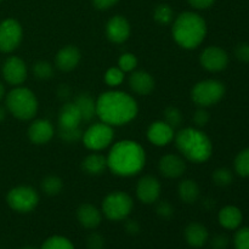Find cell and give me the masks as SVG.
Returning a JSON list of instances; mask_svg holds the SVG:
<instances>
[{"mask_svg":"<svg viewBox=\"0 0 249 249\" xmlns=\"http://www.w3.org/2000/svg\"><path fill=\"white\" fill-rule=\"evenodd\" d=\"M139 112L138 102L131 95L119 90L102 92L96 100V116L111 126L130 123Z\"/></svg>","mask_w":249,"mask_h":249,"instance_id":"obj_1","label":"cell"},{"mask_svg":"<svg viewBox=\"0 0 249 249\" xmlns=\"http://www.w3.org/2000/svg\"><path fill=\"white\" fill-rule=\"evenodd\" d=\"M107 168L117 177L129 178L139 174L146 164V153L142 146L133 140H122L109 150Z\"/></svg>","mask_w":249,"mask_h":249,"instance_id":"obj_2","label":"cell"},{"mask_svg":"<svg viewBox=\"0 0 249 249\" xmlns=\"http://www.w3.org/2000/svg\"><path fill=\"white\" fill-rule=\"evenodd\" d=\"M175 43L182 49L194 50L203 43L207 36V23L195 12H182L174 19L172 28Z\"/></svg>","mask_w":249,"mask_h":249,"instance_id":"obj_3","label":"cell"},{"mask_svg":"<svg viewBox=\"0 0 249 249\" xmlns=\"http://www.w3.org/2000/svg\"><path fill=\"white\" fill-rule=\"evenodd\" d=\"M179 152L192 163H204L213 153V143L206 133L197 128H184L174 136Z\"/></svg>","mask_w":249,"mask_h":249,"instance_id":"obj_4","label":"cell"},{"mask_svg":"<svg viewBox=\"0 0 249 249\" xmlns=\"http://www.w3.org/2000/svg\"><path fill=\"white\" fill-rule=\"evenodd\" d=\"M6 108L15 118L29 121L38 112V100L32 90L23 87H16L6 95Z\"/></svg>","mask_w":249,"mask_h":249,"instance_id":"obj_5","label":"cell"},{"mask_svg":"<svg viewBox=\"0 0 249 249\" xmlns=\"http://www.w3.org/2000/svg\"><path fill=\"white\" fill-rule=\"evenodd\" d=\"M134 202L128 194L123 191H114L107 195L102 201V214L108 220H125L133 212Z\"/></svg>","mask_w":249,"mask_h":249,"instance_id":"obj_6","label":"cell"},{"mask_svg":"<svg viewBox=\"0 0 249 249\" xmlns=\"http://www.w3.org/2000/svg\"><path fill=\"white\" fill-rule=\"evenodd\" d=\"M225 85L216 79H206L197 83L191 90V99L197 106L209 107L218 104L225 95Z\"/></svg>","mask_w":249,"mask_h":249,"instance_id":"obj_7","label":"cell"},{"mask_svg":"<svg viewBox=\"0 0 249 249\" xmlns=\"http://www.w3.org/2000/svg\"><path fill=\"white\" fill-rule=\"evenodd\" d=\"M6 202L17 213H29L39 203V195L32 186H16L7 192Z\"/></svg>","mask_w":249,"mask_h":249,"instance_id":"obj_8","label":"cell"},{"mask_svg":"<svg viewBox=\"0 0 249 249\" xmlns=\"http://www.w3.org/2000/svg\"><path fill=\"white\" fill-rule=\"evenodd\" d=\"M114 138L113 128L104 122H99L83 133L82 141L85 147L90 151H102L108 147Z\"/></svg>","mask_w":249,"mask_h":249,"instance_id":"obj_9","label":"cell"},{"mask_svg":"<svg viewBox=\"0 0 249 249\" xmlns=\"http://www.w3.org/2000/svg\"><path fill=\"white\" fill-rule=\"evenodd\" d=\"M23 38V31L18 21L6 18L0 22V53H9L16 50Z\"/></svg>","mask_w":249,"mask_h":249,"instance_id":"obj_10","label":"cell"},{"mask_svg":"<svg viewBox=\"0 0 249 249\" xmlns=\"http://www.w3.org/2000/svg\"><path fill=\"white\" fill-rule=\"evenodd\" d=\"M202 67L208 72H221L229 65V55L224 49L219 46H208L202 51L199 56Z\"/></svg>","mask_w":249,"mask_h":249,"instance_id":"obj_11","label":"cell"},{"mask_svg":"<svg viewBox=\"0 0 249 249\" xmlns=\"http://www.w3.org/2000/svg\"><path fill=\"white\" fill-rule=\"evenodd\" d=\"M1 72L5 82L14 87L23 84L27 79L26 63L17 56H10L5 60V62L2 63Z\"/></svg>","mask_w":249,"mask_h":249,"instance_id":"obj_12","label":"cell"},{"mask_svg":"<svg viewBox=\"0 0 249 249\" xmlns=\"http://www.w3.org/2000/svg\"><path fill=\"white\" fill-rule=\"evenodd\" d=\"M160 182L153 175H145L136 185V197L143 204H153L160 196Z\"/></svg>","mask_w":249,"mask_h":249,"instance_id":"obj_13","label":"cell"},{"mask_svg":"<svg viewBox=\"0 0 249 249\" xmlns=\"http://www.w3.org/2000/svg\"><path fill=\"white\" fill-rule=\"evenodd\" d=\"M130 24L124 16L117 15L108 19L106 24V36L114 44H123L130 36Z\"/></svg>","mask_w":249,"mask_h":249,"instance_id":"obj_14","label":"cell"},{"mask_svg":"<svg viewBox=\"0 0 249 249\" xmlns=\"http://www.w3.org/2000/svg\"><path fill=\"white\" fill-rule=\"evenodd\" d=\"M174 128L164 121H156L147 129V139L151 143L158 147L167 146L174 140Z\"/></svg>","mask_w":249,"mask_h":249,"instance_id":"obj_15","label":"cell"},{"mask_svg":"<svg viewBox=\"0 0 249 249\" xmlns=\"http://www.w3.org/2000/svg\"><path fill=\"white\" fill-rule=\"evenodd\" d=\"M158 169L163 177L168 179H178L184 175L186 170V163L180 156L169 153L160 158L158 163Z\"/></svg>","mask_w":249,"mask_h":249,"instance_id":"obj_16","label":"cell"},{"mask_svg":"<svg viewBox=\"0 0 249 249\" xmlns=\"http://www.w3.org/2000/svg\"><path fill=\"white\" fill-rule=\"evenodd\" d=\"M27 134L31 142H33L34 145H44L53 138L55 129L48 119H36L31 123Z\"/></svg>","mask_w":249,"mask_h":249,"instance_id":"obj_17","label":"cell"},{"mask_svg":"<svg viewBox=\"0 0 249 249\" xmlns=\"http://www.w3.org/2000/svg\"><path fill=\"white\" fill-rule=\"evenodd\" d=\"M82 53L74 45H67L60 49L55 58L56 67L62 72H71L79 65Z\"/></svg>","mask_w":249,"mask_h":249,"instance_id":"obj_18","label":"cell"},{"mask_svg":"<svg viewBox=\"0 0 249 249\" xmlns=\"http://www.w3.org/2000/svg\"><path fill=\"white\" fill-rule=\"evenodd\" d=\"M129 87L136 95L146 96L155 89V79L146 71H133L129 77Z\"/></svg>","mask_w":249,"mask_h":249,"instance_id":"obj_19","label":"cell"},{"mask_svg":"<svg viewBox=\"0 0 249 249\" xmlns=\"http://www.w3.org/2000/svg\"><path fill=\"white\" fill-rule=\"evenodd\" d=\"M77 220L88 230H95L102 221V212L90 203H83L77 209Z\"/></svg>","mask_w":249,"mask_h":249,"instance_id":"obj_20","label":"cell"},{"mask_svg":"<svg viewBox=\"0 0 249 249\" xmlns=\"http://www.w3.org/2000/svg\"><path fill=\"white\" fill-rule=\"evenodd\" d=\"M58 128L60 129H71L79 128L80 123L83 122L80 112L74 102H66L61 107L57 117Z\"/></svg>","mask_w":249,"mask_h":249,"instance_id":"obj_21","label":"cell"},{"mask_svg":"<svg viewBox=\"0 0 249 249\" xmlns=\"http://www.w3.org/2000/svg\"><path fill=\"white\" fill-rule=\"evenodd\" d=\"M185 241L192 248L201 249L208 242L209 232L201 223H190L184 231Z\"/></svg>","mask_w":249,"mask_h":249,"instance_id":"obj_22","label":"cell"},{"mask_svg":"<svg viewBox=\"0 0 249 249\" xmlns=\"http://www.w3.org/2000/svg\"><path fill=\"white\" fill-rule=\"evenodd\" d=\"M219 224L226 230H237L243 220V214L240 208L235 206H226L219 212Z\"/></svg>","mask_w":249,"mask_h":249,"instance_id":"obj_23","label":"cell"},{"mask_svg":"<svg viewBox=\"0 0 249 249\" xmlns=\"http://www.w3.org/2000/svg\"><path fill=\"white\" fill-rule=\"evenodd\" d=\"M107 168V160L105 156L100 155V153H91V155L87 156L82 162V169L83 172L87 173L88 175H101L102 173L106 170Z\"/></svg>","mask_w":249,"mask_h":249,"instance_id":"obj_24","label":"cell"},{"mask_svg":"<svg viewBox=\"0 0 249 249\" xmlns=\"http://www.w3.org/2000/svg\"><path fill=\"white\" fill-rule=\"evenodd\" d=\"M199 194L201 191H199L198 184L192 179L182 180L178 186L179 198L186 204H192L197 202V199L199 198Z\"/></svg>","mask_w":249,"mask_h":249,"instance_id":"obj_25","label":"cell"},{"mask_svg":"<svg viewBox=\"0 0 249 249\" xmlns=\"http://www.w3.org/2000/svg\"><path fill=\"white\" fill-rule=\"evenodd\" d=\"M75 106L84 122H91L96 116V101L88 94H79L74 100Z\"/></svg>","mask_w":249,"mask_h":249,"instance_id":"obj_26","label":"cell"},{"mask_svg":"<svg viewBox=\"0 0 249 249\" xmlns=\"http://www.w3.org/2000/svg\"><path fill=\"white\" fill-rule=\"evenodd\" d=\"M40 186L41 191L48 196H57L62 191L63 181L61 180V178L56 177V175H49V177L44 178Z\"/></svg>","mask_w":249,"mask_h":249,"instance_id":"obj_27","label":"cell"},{"mask_svg":"<svg viewBox=\"0 0 249 249\" xmlns=\"http://www.w3.org/2000/svg\"><path fill=\"white\" fill-rule=\"evenodd\" d=\"M153 18L158 24L162 26H168L173 22L174 18V11L172 7L167 4H160L153 11Z\"/></svg>","mask_w":249,"mask_h":249,"instance_id":"obj_28","label":"cell"},{"mask_svg":"<svg viewBox=\"0 0 249 249\" xmlns=\"http://www.w3.org/2000/svg\"><path fill=\"white\" fill-rule=\"evenodd\" d=\"M233 167L240 177L249 178V148H245L236 156Z\"/></svg>","mask_w":249,"mask_h":249,"instance_id":"obj_29","label":"cell"},{"mask_svg":"<svg viewBox=\"0 0 249 249\" xmlns=\"http://www.w3.org/2000/svg\"><path fill=\"white\" fill-rule=\"evenodd\" d=\"M34 77L40 80H46L53 78V66L48 61H38L32 67Z\"/></svg>","mask_w":249,"mask_h":249,"instance_id":"obj_30","label":"cell"},{"mask_svg":"<svg viewBox=\"0 0 249 249\" xmlns=\"http://www.w3.org/2000/svg\"><path fill=\"white\" fill-rule=\"evenodd\" d=\"M40 249H74V246L63 236H51L44 241Z\"/></svg>","mask_w":249,"mask_h":249,"instance_id":"obj_31","label":"cell"},{"mask_svg":"<svg viewBox=\"0 0 249 249\" xmlns=\"http://www.w3.org/2000/svg\"><path fill=\"white\" fill-rule=\"evenodd\" d=\"M212 179H213V182L216 186L226 187L232 184L233 173L228 168H218V169L214 170Z\"/></svg>","mask_w":249,"mask_h":249,"instance_id":"obj_32","label":"cell"},{"mask_svg":"<svg viewBox=\"0 0 249 249\" xmlns=\"http://www.w3.org/2000/svg\"><path fill=\"white\" fill-rule=\"evenodd\" d=\"M105 82L108 87H118L124 82V72L119 67H111L105 73Z\"/></svg>","mask_w":249,"mask_h":249,"instance_id":"obj_33","label":"cell"},{"mask_svg":"<svg viewBox=\"0 0 249 249\" xmlns=\"http://www.w3.org/2000/svg\"><path fill=\"white\" fill-rule=\"evenodd\" d=\"M164 118L165 123L169 124L172 128H178V126L181 125L182 123V113L179 108L174 106H169L165 108L164 111Z\"/></svg>","mask_w":249,"mask_h":249,"instance_id":"obj_34","label":"cell"},{"mask_svg":"<svg viewBox=\"0 0 249 249\" xmlns=\"http://www.w3.org/2000/svg\"><path fill=\"white\" fill-rule=\"evenodd\" d=\"M118 67L123 71L124 73L133 72L138 67V58L134 53H122L118 60Z\"/></svg>","mask_w":249,"mask_h":249,"instance_id":"obj_35","label":"cell"},{"mask_svg":"<svg viewBox=\"0 0 249 249\" xmlns=\"http://www.w3.org/2000/svg\"><path fill=\"white\" fill-rule=\"evenodd\" d=\"M58 136H60L61 140H63L65 142L73 143L82 140L83 131L80 130V128H71V129L58 128Z\"/></svg>","mask_w":249,"mask_h":249,"instance_id":"obj_36","label":"cell"},{"mask_svg":"<svg viewBox=\"0 0 249 249\" xmlns=\"http://www.w3.org/2000/svg\"><path fill=\"white\" fill-rule=\"evenodd\" d=\"M235 249H249V228H241L233 236Z\"/></svg>","mask_w":249,"mask_h":249,"instance_id":"obj_37","label":"cell"},{"mask_svg":"<svg viewBox=\"0 0 249 249\" xmlns=\"http://www.w3.org/2000/svg\"><path fill=\"white\" fill-rule=\"evenodd\" d=\"M156 213H157V215L160 216V219L168 220V219H170L174 215V208H173V206L168 201H160V203L157 204Z\"/></svg>","mask_w":249,"mask_h":249,"instance_id":"obj_38","label":"cell"},{"mask_svg":"<svg viewBox=\"0 0 249 249\" xmlns=\"http://www.w3.org/2000/svg\"><path fill=\"white\" fill-rule=\"evenodd\" d=\"M87 249H105V238L101 233L92 232L88 236Z\"/></svg>","mask_w":249,"mask_h":249,"instance_id":"obj_39","label":"cell"},{"mask_svg":"<svg viewBox=\"0 0 249 249\" xmlns=\"http://www.w3.org/2000/svg\"><path fill=\"white\" fill-rule=\"evenodd\" d=\"M230 246V238L225 233H218L211 240V247L213 249H228Z\"/></svg>","mask_w":249,"mask_h":249,"instance_id":"obj_40","label":"cell"},{"mask_svg":"<svg viewBox=\"0 0 249 249\" xmlns=\"http://www.w3.org/2000/svg\"><path fill=\"white\" fill-rule=\"evenodd\" d=\"M211 121V116H209L208 111L204 109V107H201L199 109H197L194 114V122L198 128H202V126H206L207 124Z\"/></svg>","mask_w":249,"mask_h":249,"instance_id":"obj_41","label":"cell"},{"mask_svg":"<svg viewBox=\"0 0 249 249\" xmlns=\"http://www.w3.org/2000/svg\"><path fill=\"white\" fill-rule=\"evenodd\" d=\"M235 56L237 60L241 61V62L249 63V44L248 43L238 44L235 49Z\"/></svg>","mask_w":249,"mask_h":249,"instance_id":"obj_42","label":"cell"},{"mask_svg":"<svg viewBox=\"0 0 249 249\" xmlns=\"http://www.w3.org/2000/svg\"><path fill=\"white\" fill-rule=\"evenodd\" d=\"M192 7L197 10H204L211 7L215 2V0H187Z\"/></svg>","mask_w":249,"mask_h":249,"instance_id":"obj_43","label":"cell"},{"mask_svg":"<svg viewBox=\"0 0 249 249\" xmlns=\"http://www.w3.org/2000/svg\"><path fill=\"white\" fill-rule=\"evenodd\" d=\"M119 0H92L94 6L99 10H107L116 5Z\"/></svg>","mask_w":249,"mask_h":249,"instance_id":"obj_44","label":"cell"},{"mask_svg":"<svg viewBox=\"0 0 249 249\" xmlns=\"http://www.w3.org/2000/svg\"><path fill=\"white\" fill-rule=\"evenodd\" d=\"M125 231L129 235L135 236L140 232V225L136 220H128L125 223Z\"/></svg>","mask_w":249,"mask_h":249,"instance_id":"obj_45","label":"cell"},{"mask_svg":"<svg viewBox=\"0 0 249 249\" xmlns=\"http://www.w3.org/2000/svg\"><path fill=\"white\" fill-rule=\"evenodd\" d=\"M5 118H6V109H5L2 106H0V123L4 122Z\"/></svg>","mask_w":249,"mask_h":249,"instance_id":"obj_46","label":"cell"},{"mask_svg":"<svg viewBox=\"0 0 249 249\" xmlns=\"http://www.w3.org/2000/svg\"><path fill=\"white\" fill-rule=\"evenodd\" d=\"M5 96V87L1 82H0V100L4 99Z\"/></svg>","mask_w":249,"mask_h":249,"instance_id":"obj_47","label":"cell"},{"mask_svg":"<svg viewBox=\"0 0 249 249\" xmlns=\"http://www.w3.org/2000/svg\"><path fill=\"white\" fill-rule=\"evenodd\" d=\"M22 249H36V248H32V247H26V248H22Z\"/></svg>","mask_w":249,"mask_h":249,"instance_id":"obj_48","label":"cell"},{"mask_svg":"<svg viewBox=\"0 0 249 249\" xmlns=\"http://www.w3.org/2000/svg\"><path fill=\"white\" fill-rule=\"evenodd\" d=\"M0 1H2V0H0Z\"/></svg>","mask_w":249,"mask_h":249,"instance_id":"obj_49","label":"cell"},{"mask_svg":"<svg viewBox=\"0 0 249 249\" xmlns=\"http://www.w3.org/2000/svg\"><path fill=\"white\" fill-rule=\"evenodd\" d=\"M0 66H1V65H0Z\"/></svg>","mask_w":249,"mask_h":249,"instance_id":"obj_50","label":"cell"}]
</instances>
